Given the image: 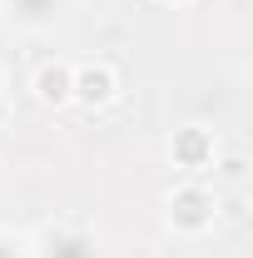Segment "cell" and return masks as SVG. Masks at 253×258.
<instances>
[{
	"instance_id": "obj_2",
	"label": "cell",
	"mask_w": 253,
	"mask_h": 258,
	"mask_svg": "<svg viewBox=\"0 0 253 258\" xmlns=\"http://www.w3.org/2000/svg\"><path fill=\"white\" fill-rule=\"evenodd\" d=\"M119 95V70L104 60H90L75 70V80H70V99H80V104H90V109H99V104H109V99Z\"/></svg>"
},
{
	"instance_id": "obj_5",
	"label": "cell",
	"mask_w": 253,
	"mask_h": 258,
	"mask_svg": "<svg viewBox=\"0 0 253 258\" xmlns=\"http://www.w3.org/2000/svg\"><path fill=\"white\" fill-rule=\"evenodd\" d=\"M159 5H189V0H159Z\"/></svg>"
},
{
	"instance_id": "obj_6",
	"label": "cell",
	"mask_w": 253,
	"mask_h": 258,
	"mask_svg": "<svg viewBox=\"0 0 253 258\" xmlns=\"http://www.w3.org/2000/svg\"><path fill=\"white\" fill-rule=\"evenodd\" d=\"M0 90H5V75H0Z\"/></svg>"
},
{
	"instance_id": "obj_1",
	"label": "cell",
	"mask_w": 253,
	"mask_h": 258,
	"mask_svg": "<svg viewBox=\"0 0 253 258\" xmlns=\"http://www.w3.org/2000/svg\"><path fill=\"white\" fill-rule=\"evenodd\" d=\"M214 214H219V199L204 189V184H179V189L169 194V224L179 228V233H204V228L214 224Z\"/></svg>"
},
{
	"instance_id": "obj_4",
	"label": "cell",
	"mask_w": 253,
	"mask_h": 258,
	"mask_svg": "<svg viewBox=\"0 0 253 258\" xmlns=\"http://www.w3.org/2000/svg\"><path fill=\"white\" fill-rule=\"evenodd\" d=\"M70 80H75V64L50 60L35 70V99L40 104H70Z\"/></svg>"
},
{
	"instance_id": "obj_3",
	"label": "cell",
	"mask_w": 253,
	"mask_h": 258,
	"mask_svg": "<svg viewBox=\"0 0 253 258\" xmlns=\"http://www.w3.org/2000/svg\"><path fill=\"white\" fill-rule=\"evenodd\" d=\"M169 154H174V164L184 169V174H204L209 164H214V154H219V144H214V134L209 129H174V139H169Z\"/></svg>"
}]
</instances>
